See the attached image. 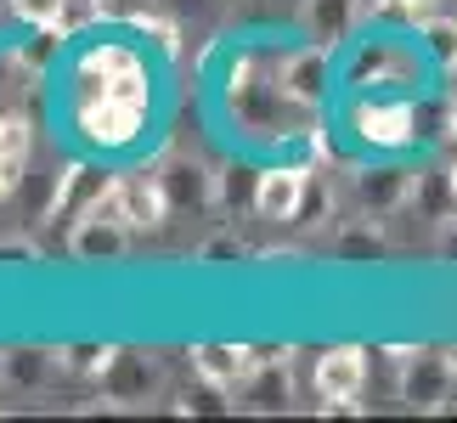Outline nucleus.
<instances>
[{
    "label": "nucleus",
    "mask_w": 457,
    "mask_h": 423,
    "mask_svg": "<svg viewBox=\"0 0 457 423\" xmlns=\"http://www.w3.org/2000/svg\"><path fill=\"white\" fill-rule=\"evenodd\" d=\"M373 6H390V0H373Z\"/></svg>",
    "instance_id": "26"
},
{
    "label": "nucleus",
    "mask_w": 457,
    "mask_h": 423,
    "mask_svg": "<svg viewBox=\"0 0 457 423\" xmlns=\"http://www.w3.org/2000/svg\"><path fill=\"white\" fill-rule=\"evenodd\" d=\"M446 356H452V373H457V350H446Z\"/></svg>",
    "instance_id": "25"
},
{
    "label": "nucleus",
    "mask_w": 457,
    "mask_h": 423,
    "mask_svg": "<svg viewBox=\"0 0 457 423\" xmlns=\"http://www.w3.org/2000/svg\"><path fill=\"white\" fill-rule=\"evenodd\" d=\"M192 367L204 373V384H215V390H243L266 356H254V350H237V344H198L192 350Z\"/></svg>",
    "instance_id": "6"
},
{
    "label": "nucleus",
    "mask_w": 457,
    "mask_h": 423,
    "mask_svg": "<svg viewBox=\"0 0 457 423\" xmlns=\"http://www.w3.org/2000/svg\"><path fill=\"white\" fill-rule=\"evenodd\" d=\"M12 187H17V181H12V175H6V170H0V198H6V192H12Z\"/></svg>",
    "instance_id": "23"
},
{
    "label": "nucleus",
    "mask_w": 457,
    "mask_h": 423,
    "mask_svg": "<svg viewBox=\"0 0 457 423\" xmlns=\"http://www.w3.org/2000/svg\"><path fill=\"white\" fill-rule=\"evenodd\" d=\"M452 390H457V373L446 350H407L401 356V401L412 412H446Z\"/></svg>",
    "instance_id": "2"
},
{
    "label": "nucleus",
    "mask_w": 457,
    "mask_h": 423,
    "mask_svg": "<svg viewBox=\"0 0 457 423\" xmlns=\"http://www.w3.org/2000/svg\"><path fill=\"white\" fill-rule=\"evenodd\" d=\"M378 249H384L378 232H345L339 237V254H378Z\"/></svg>",
    "instance_id": "19"
},
{
    "label": "nucleus",
    "mask_w": 457,
    "mask_h": 423,
    "mask_svg": "<svg viewBox=\"0 0 457 423\" xmlns=\"http://www.w3.org/2000/svg\"><path fill=\"white\" fill-rule=\"evenodd\" d=\"M356 130L378 147H401V141H412V108L407 102H361Z\"/></svg>",
    "instance_id": "12"
},
{
    "label": "nucleus",
    "mask_w": 457,
    "mask_h": 423,
    "mask_svg": "<svg viewBox=\"0 0 457 423\" xmlns=\"http://www.w3.org/2000/svg\"><path fill=\"white\" fill-rule=\"evenodd\" d=\"M119 192H125V220L130 232H153V226L170 220V187L164 175H136V181H119Z\"/></svg>",
    "instance_id": "10"
},
{
    "label": "nucleus",
    "mask_w": 457,
    "mask_h": 423,
    "mask_svg": "<svg viewBox=\"0 0 457 423\" xmlns=\"http://www.w3.org/2000/svg\"><path fill=\"white\" fill-rule=\"evenodd\" d=\"M395 6H401V12H407V17H412V23H424V17L435 12V0H395Z\"/></svg>",
    "instance_id": "20"
},
{
    "label": "nucleus",
    "mask_w": 457,
    "mask_h": 423,
    "mask_svg": "<svg viewBox=\"0 0 457 423\" xmlns=\"http://www.w3.org/2000/svg\"><path fill=\"white\" fill-rule=\"evenodd\" d=\"M91 12L102 17V23H142L147 0H91Z\"/></svg>",
    "instance_id": "18"
},
{
    "label": "nucleus",
    "mask_w": 457,
    "mask_h": 423,
    "mask_svg": "<svg viewBox=\"0 0 457 423\" xmlns=\"http://www.w3.org/2000/svg\"><path fill=\"white\" fill-rule=\"evenodd\" d=\"M85 187H91V170H85V164H68V170H62V181H57V192H51V220L68 215Z\"/></svg>",
    "instance_id": "15"
},
{
    "label": "nucleus",
    "mask_w": 457,
    "mask_h": 423,
    "mask_svg": "<svg viewBox=\"0 0 457 423\" xmlns=\"http://www.w3.org/2000/svg\"><path fill=\"white\" fill-rule=\"evenodd\" d=\"M446 181H452V203H457V164H452V170H446Z\"/></svg>",
    "instance_id": "24"
},
{
    "label": "nucleus",
    "mask_w": 457,
    "mask_h": 423,
    "mask_svg": "<svg viewBox=\"0 0 457 423\" xmlns=\"http://www.w3.org/2000/svg\"><path fill=\"white\" fill-rule=\"evenodd\" d=\"M62 361L74 367V373H96L102 378V367L113 361V350L108 344H74V350H62Z\"/></svg>",
    "instance_id": "17"
},
{
    "label": "nucleus",
    "mask_w": 457,
    "mask_h": 423,
    "mask_svg": "<svg viewBox=\"0 0 457 423\" xmlns=\"http://www.w3.org/2000/svg\"><path fill=\"white\" fill-rule=\"evenodd\" d=\"M158 384V361H147L142 350H113V361L102 367V395L130 407V401H147Z\"/></svg>",
    "instance_id": "7"
},
{
    "label": "nucleus",
    "mask_w": 457,
    "mask_h": 423,
    "mask_svg": "<svg viewBox=\"0 0 457 423\" xmlns=\"http://www.w3.org/2000/svg\"><path fill=\"white\" fill-rule=\"evenodd\" d=\"M305 203V170H266L254 181V209L266 220H294Z\"/></svg>",
    "instance_id": "11"
},
{
    "label": "nucleus",
    "mask_w": 457,
    "mask_h": 423,
    "mask_svg": "<svg viewBox=\"0 0 457 423\" xmlns=\"http://www.w3.org/2000/svg\"><path fill=\"white\" fill-rule=\"evenodd\" d=\"M0 260H6V266L12 260H34V243H0Z\"/></svg>",
    "instance_id": "21"
},
{
    "label": "nucleus",
    "mask_w": 457,
    "mask_h": 423,
    "mask_svg": "<svg viewBox=\"0 0 457 423\" xmlns=\"http://www.w3.org/2000/svg\"><path fill=\"white\" fill-rule=\"evenodd\" d=\"M356 198L373 209V215H390L412 198V175L407 170H361L356 175Z\"/></svg>",
    "instance_id": "13"
},
{
    "label": "nucleus",
    "mask_w": 457,
    "mask_h": 423,
    "mask_svg": "<svg viewBox=\"0 0 457 423\" xmlns=\"http://www.w3.org/2000/svg\"><path fill=\"white\" fill-rule=\"evenodd\" d=\"M62 373H68L62 350H57V356H51V350H6V356H0V378H6L12 390H23V395L51 390Z\"/></svg>",
    "instance_id": "8"
},
{
    "label": "nucleus",
    "mask_w": 457,
    "mask_h": 423,
    "mask_svg": "<svg viewBox=\"0 0 457 423\" xmlns=\"http://www.w3.org/2000/svg\"><path fill=\"white\" fill-rule=\"evenodd\" d=\"M277 91H283V102H294V108H316L328 91V46H300L288 51L283 62H277Z\"/></svg>",
    "instance_id": "5"
},
{
    "label": "nucleus",
    "mask_w": 457,
    "mask_h": 423,
    "mask_svg": "<svg viewBox=\"0 0 457 423\" xmlns=\"http://www.w3.org/2000/svg\"><path fill=\"white\" fill-rule=\"evenodd\" d=\"M147 102L136 96H96V102H79V130L96 141V147H125L142 125Z\"/></svg>",
    "instance_id": "4"
},
{
    "label": "nucleus",
    "mask_w": 457,
    "mask_h": 423,
    "mask_svg": "<svg viewBox=\"0 0 457 423\" xmlns=\"http://www.w3.org/2000/svg\"><path fill=\"white\" fill-rule=\"evenodd\" d=\"M23 164H29V125L17 113H0V170L17 181Z\"/></svg>",
    "instance_id": "14"
},
{
    "label": "nucleus",
    "mask_w": 457,
    "mask_h": 423,
    "mask_svg": "<svg viewBox=\"0 0 457 423\" xmlns=\"http://www.w3.org/2000/svg\"><path fill=\"white\" fill-rule=\"evenodd\" d=\"M356 17H361V0H305V6H300V29H305V40L333 51L339 40H350Z\"/></svg>",
    "instance_id": "9"
},
{
    "label": "nucleus",
    "mask_w": 457,
    "mask_h": 423,
    "mask_svg": "<svg viewBox=\"0 0 457 423\" xmlns=\"http://www.w3.org/2000/svg\"><path fill=\"white\" fill-rule=\"evenodd\" d=\"M361 378H367V361L361 350H328V356H316V395H322V412H350L361 395Z\"/></svg>",
    "instance_id": "3"
},
{
    "label": "nucleus",
    "mask_w": 457,
    "mask_h": 423,
    "mask_svg": "<svg viewBox=\"0 0 457 423\" xmlns=\"http://www.w3.org/2000/svg\"><path fill=\"white\" fill-rule=\"evenodd\" d=\"M441 249H446V254H457V220H446V237H441Z\"/></svg>",
    "instance_id": "22"
},
{
    "label": "nucleus",
    "mask_w": 457,
    "mask_h": 423,
    "mask_svg": "<svg viewBox=\"0 0 457 423\" xmlns=\"http://www.w3.org/2000/svg\"><path fill=\"white\" fill-rule=\"evenodd\" d=\"M62 6H68V0H12V12L23 17V23H34V29H57Z\"/></svg>",
    "instance_id": "16"
},
{
    "label": "nucleus",
    "mask_w": 457,
    "mask_h": 423,
    "mask_svg": "<svg viewBox=\"0 0 457 423\" xmlns=\"http://www.w3.org/2000/svg\"><path fill=\"white\" fill-rule=\"evenodd\" d=\"M68 249H74V260H119L130 249V220H125V192H119V181L91 192V203L79 209L74 232H68Z\"/></svg>",
    "instance_id": "1"
}]
</instances>
